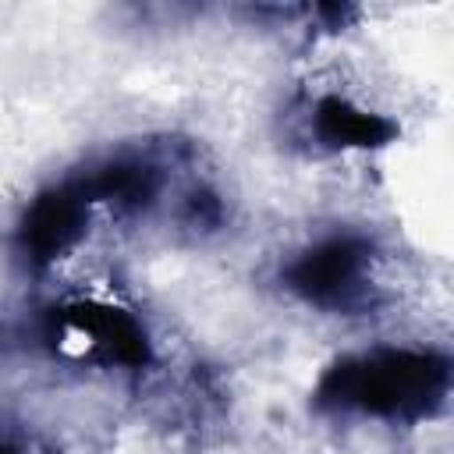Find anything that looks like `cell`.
I'll return each instance as SVG.
<instances>
[{
  "label": "cell",
  "instance_id": "6da1fadb",
  "mask_svg": "<svg viewBox=\"0 0 454 454\" xmlns=\"http://www.w3.org/2000/svg\"><path fill=\"white\" fill-rule=\"evenodd\" d=\"M450 383L454 362L436 351L376 348L333 362L316 387V404L326 411L415 422L443 404Z\"/></svg>",
  "mask_w": 454,
  "mask_h": 454
},
{
  "label": "cell",
  "instance_id": "7a4b0ae2",
  "mask_svg": "<svg viewBox=\"0 0 454 454\" xmlns=\"http://www.w3.org/2000/svg\"><path fill=\"white\" fill-rule=\"evenodd\" d=\"M372 248L358 234L326 238L284 266V287L319 309H351L365 294Z\"/></svg>",
  "mask_w": 454,
  "mask_h": 454
},
{
  "label": "cell",
  "instance_id": "3957f363",
  "mask_svg": "<svg viewBox=\"0 0 454 454\" xmlns=\"http://www.w3.org/2000/svg\"><path fill=\"white\" fill-rule=\"evenodd\" d=\"M53 323H57V337H82L85 355L103 365L142 369L149 362V337L142 323L124 309L78 301V305L60 309Z\"/></svg>",
  "mask_w": 454,
  "mask_h": 454
},
{
  "label": "cell",
  "instance_id": "277c9868",
  "mask_svg": "<svg viewBox=\"0 0 454 454\" xmlns=\"http://www.w3.org/2000/svg\"><path fill=\"white\" fill-rule=\"evenodd\" d=\"M85 223H89V199L78 192L74 181L43 188L21 216L18 241L25 259L32 266H50L53 259H60L78 245V238L85 234Z\"/></svg>",
  "mask_w": 454,
  "mask_h": 454
},
{
  "label": "cell",
  "instance_id": "5b68a950",
  "mask_svg": "<svg viewBox=\"0 0 454 454\" xmlns=\"http://www.w3.org/2000/svg\"><path fill=\"white\" fill-rule=\"evenodd\" d=\"M78 192L92 202H110L124 213H135V209H145L156 192H160V170L149 163V160H138V156H114L99 167H92L89 174L74 177Z\"/></svg>",
  "mask_w": 454,
  "mask_h": 454
},
{
  "label": "cell",
  "instance_id": "8992f818",
  "mask_svg": "<svg viewBox=\"0 0 454 454\" xmlns=\"http://www.w3.org/2000/svg\"><path fill=\"white\" fill-rule=\"evenodd\" d=\"M312 131L326 149H380L397 135V124L344 96H323L312 110Z\"/></svg>",
  "mask_w": 454,
  "mask_h": 454
}]
</instances>
